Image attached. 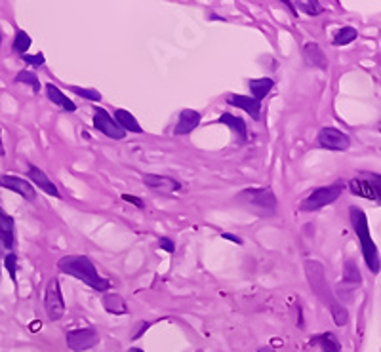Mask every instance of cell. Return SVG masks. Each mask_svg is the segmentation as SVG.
Masks as SVG:
<instances>
[{
  "instance_id": "obj_1",
  "label": "cell",
  "mask_w": 381,
  "mask_h": 352,
  "mask_svg": "<svg viewBox=\"0 0 381 352\" xmlns=\"http://www.w3.org/2000/svg\"><path fill=\"white\" fill-rule=\"evenodd\" d=\"M305 272H307V280H309L312 293L319 299H322L326 307L330 309L336 325L343 328V325L349 324V311L340 303V299L333 295L332 290H330V286L326 282L324 267L317 261H307L305 263Z\"/></svg>"
},
{
  "instance_id": "obj_2",
  "label": "cell",
  "mask_w": 381,
  "mask_h": 352,
  "mask_svg": "<svg viewBox=\"0 0 381 352\" xmlns=\"http://www.w3.org/2000/svg\"><path fill=\"white\" fill-rule=\"evenodd\" d=\"M57 269L62 270L63 274H69V277L80 280L86 286H90L92 290L105 291L111 288L109 280L99 277V272L94 267V263L86 256H65L57 261Z\"/></svg>"
},
{
  "instance_id": "obj_3",
  "label": "cell",
  "mask_w": 381,
  "mask_h": 352,
  "mask_svg": "<svg viewBox=\"0 0 381 352\" xmlns=\"http://www.w3.org/2000/svg\"><path fill=\"white\" fill-rule=\"evenodd\" d=\"M349 217H351V225H353L354 233H357L359 242H361L362 256H364L368 269L372 270L374 274H378L380 272V254H378V246H375L372 236H370V227H368L366 215H364L361 207L351 206L349 207Z\"/></svg>"
},
{
  "instance_id": "obj_4",
  "label": "cell",
  "mask_w": 381,
  "mask_h": 352,
  "mask_svg": "<svg viewBox=\"0 0 381 352\" xmlns=\"http://www.w3.org/2000/svg\"><path fill=\"white\" fill-rule=\"evenodd\" d=\"M341 193H343V181H336L332 185L315 189V191L299 204V210L305 212V214L317 212L320 207H326L330 206V204H333V202L340 198Z\"/></svg>"
},
{
  "instance_id": "obj_5",
  "label": "cell",
  "mask_w": 381,
  "mask_h": 352,
  "mask_svg": "<svg viewBox=\"0 0 381 352\" xmlns=\"http://www.w3.org/2000/svg\"><path fill=\"white\" fill-rule=\"evenodd\" d=\"M44 309L50 320H59L65 314V301H63L62 288L57 278H50L46 284V295H44Z\"/></svg>"
},
{
  "instance_id": "obj_6",
  "label": "cell",
  "mask_w": 381,
  "mask_h": 352,
  "mask_svg": "<svg viewBox=\"0 0 381 352\" xmlns=\"http://www.w3.org/2000/svg\"><path fill=\"white\" fill-rule=\"evenodd\" d=\"M99 343V335L92 328H82V330H73L67 333V346L73 352L90 351Z\"/></svg>"
},
{
  "instance_id": "obj_7",
  "label": "cell",
  "mask_w": 381,
  "mask_h": 352,
  "mask_svg": "<svg viewBox=\"0 0 381 352\" xmlns=\"http://www.w3.org/2000/svg\"><path fill=\"white\" fill-rule=\"evenodd\" d=\"M240 196H243V200L250 202L252 206L267 210L271 214L277 210V196L271 189H244Z\"/></svg>"
},
{
  "instance_id": "obj_8",
  "label": "cell",
  "mask_w": 381,
  "mask_h": 352,
  "mask_svg": "<svg viewBox=\"0 0 381 352\" xmlns=\"http://www.w3.org/2000/svg\"><path fill=\"white\" fill-rule=\"evenodd\" d=\"M319 145L328 151L341 152L349 149L351 141H349V135L338 128H322L319 133Z\"/></svg>"
},
{
  "instance_id": "obj_9",
  "label": "cell",
  "mask_w": 381,
  "mask_h": 352,
  "mask_svg": "<svg viewBox=\"0 0 381 352\" xmlns=\"http://www.w3.org/2000/svg\"><path fill=\"white\" fill-rule=\"evenodd\" d=\"M94 128H96L97 131H101L107 138L117 139V141L118 139L126 138V131L115 122V118L105 111V109H99V107H97L96 112H94Z\"/></svg>"
},
{
  "instance_id": "obj_10",
  "label": "cell",
  "mask_w": 381,
  "mask_h": 352,
  "mask_svg": "<svg viewBox=\"0 0 381 352\" xmlns=\"http://www.w3.org/2000/svg\"><path fill=\"white\" fill-rule=\"evenodd\" d=\"M0 185L6 186L10 191H14V193H17L29 202H33L36 198L35 186L31 185L29 181L21 179V177H15V175H0Z\"/></svg>"
},
{
  "instance_id": "obj_11",
  "label": "cell",
  "mask_w": 381,
  "mask_h": 352,
  "mask_svg": "<svg viewBox=\"0 0 381 352\" xmlns=\"http://www.w3.org/2000/svg\"><path fill=\"white\" fill-rule=\"evenodd\" d=\"M349 189L357 196H362L366 200L380 202V181L372 183V181L362 179V177H354V179L349 181Z\"/></svg>"
},
{
  "instance_id": "obj_12",
  "label": "cell",
  "mask_w": 381,
  "mask_h": 352,
  "mask_svg": "<svg viewBox=\"0 0 381 352\" xmlns=\"http://www.w3.org/2000/svg\"><path fill=\"white\" fill-rule=\"evenodd\" d=\"M201 112L193 111V109H185V111L180 112V120L173 128V135H187L191 131L201 124Z\"/></svg>"
},
{
  "instance_id": "obj_13",
  "label": "cell",
  "mask_w": 381,
  "mask_h": 352,
  "mask_svg": "<svg viewBox=\"0 0 381 352\" xmlns=\"http://www.w3.org/2000/svg\"><path fill=\"white\" fill-rule=\"evenodd\" d=\"M143 183L147 186H151L154 191H160V193H175L180 191L181 185L180 181L172 179V177H166V175H154V173H147L143 175Z\"/></svg>"
},
{
  "instance_id": "obj_14",
  "label": "cell",
  "mask_w": 381,
  "mask_h": 352,
  "mask_svg": "<svg viewBox=\"0 0 381 352\" xmlns=\"http://www.w3.org/2000/svg\"><path fill=\"white\" fill-rule=\"evenodd\" d=\"M0 244H2V248L6 249H12L15 244L14 219L2 207H0Z\"/></svg>"
},
{
  "instance_id": "obj_15",
  "label": "cell",
  "mask_w": 381,
  "mask_h": 352,
  "mask_svg": "<svg viewBox=\"0 0 381 352\" xmlns=\"http://www.w3.org/2000/svg\"><path fill=\"white\" fill-rule=\"evenodd\" d=\"M29 179L33 181V183L46 194L59 198V191H57V186L54 185V181H50L48 175L42 172L38 166H29Z\"/></svg>"
},
{
  "instance_id": "obj_16",
  "label": "cell",
  "mask_w": 381,
  "mask_h": 352,
  "mask_svg": "<svg viewBox=\"0 0 381 352\" xmlns=\"http://www.w3.org/2000/svg\"><path fill=\"white\" fill-rule=\"evenodd\" d=\"M227 101H229V105H233V107H238V109H243L244 112H248L250 117L254 118V120H259V112H261V103H259V101H256L254 97L231 96Z\"/></svg>"
},
{
  "instance_id": "obj_17",
  "label": "cell",
  "mask_w": 381,
  "mask_h": 352,
  "mask_svg": "<svg viewBox=\"0 0 381 352\" xmlns=\"http://www.w3.org/2000/svg\"><path fill=\"white\" fill-rule=\"evenodd\" d=\"M303 57L305 61L309 63L311 67H317V69H326V56L324 52L320 50V46L317 42H307L303 46Z\"/></svg>"
},
{
  "instance_id": "obj_18",
  "label": "cell",
  "mask_w": 381,
  "mask_h": 352,
  "mask_svg": "<svg viewBox=\"0 0 381 352\" xmlns=\"http://www.w3.org/2000/svg\"><path fill=\"white\" fill-rule=\"evenodd\" d=\"M46 96H48V99L52 101V103L57 105V107H62L63 111H69V112L76 111V105L73 103L69 97L65 96L57 86H54V84H46Z\"/></svg>"
},
{
  "instance_id": "obj_19",
  "label": "cell",
  "mask_w": 381,
  "mask_h": 352,
  "mask_svg": "<svg viewBox=\"0 0 381 352\" xmlns=\"http://www.w3.org/2000/svg\"><path fill=\"white\" fill-rule=\"evenodd\" d=\"M220 122L225 126H229L231 130L235 131L238 139H240V143H244L246 139H248V128H246V122H244L240 117H235V115H231V112H223L222 117H220Z\"/></svg>"
},
{
  "instance_id": "obj_20",
  "label": "cell",
  "mask_w": 381,
  "mask_h": 352,
  "mask_svg": "<svg viewBox=\"0 0 381 352\" xmlns=\"http://www.w3.org/2000/svg\"><path fill=\"white\" fill-rule=\"evenodd\" d=\"M115 122H117L124 131H134V133H141V131H143V128L139 126V122L136 120V117H134L132 112L124 111V109L115 111Z\"/></svg>"
},
{
  "instance_id": "obj_21",
  "label": "cell",
  "mask_w": 381,
  "mask_h": 352,
  "mask_svg": "<svg viewBox=\"0 0 381 352\" xmlns=\"http://www.w3.org/2000/svg\"><path fill=\"white\" fill-rule=\"evenodd\" d=\"M275 88V80L273 78H256V80H250V90H252V97L261 103V99L267 97L271 90Z\"/></svg>"
},
{
  "instance_id": "obj_22",
  "label": "cell",
  "mask_w": 381,
  "mask_h": 352,
  "mask_svg": "<svg viewBox=\"0 0 381 352\" xmlns=\"http://www.w3.org/2000/svg\"><path fill=\"white\" fill-rule=\"evenodd\" d=\"M311 345H319L324 352H341L340 341H338V337L330 332L322 333L319 337H312Z\"/></svg>"
},
{
  "instance_id": "obj_23",
  "label": "cell",
  "mask_w": 381,
  "mask_h": 352,
  "mask_svg": "<svg viewBox=\"0 0 381 352\" xmlns=\"http://www.w3.org/2000/svg\"><path fill=\"white\" fill-rule=\"evenodd\" d=\"M103 307L105 311L111 312V314H126L128 312V305L120 295L117 293H107L103 297Z\"/></svg>"
},
{
  "instance_id": "obj_24",
  "label": "cell",
  "mask_w": 381,
  "mask_h": 352,
  "mask_svg": "<svg viewBox=\"0 0 381 352\" xmlns=\"http://www.w3.org/2000/svg\"><path fill=\"white\" fill-rule=\"evenodd\" d=\"M359 36L357 29L353 27H341L336 35H333V46H345V44H351Z\"/></svg>"
},
{
  "instance_id": "obj_25",
  "label": "cell",
  "mask_w": 381,
  "mask_h": 352,
  "mask_svg": "<svg viewBox=\"0 0 381 352\" xmlns=\"http://www.w3.org/2000/svg\"><path fill=\"white\" fill-rule=\"evenodd\" d=\"M343 282L351 284V286H359L362 282L361 270L357 269L354 261H347L343 267Z\"/></svg>"
},
{
  "instance_id": "obj_26",
  "label": "cell",
  "mask_w": 381,
  "mask_h": 352,
  "mask_svg": "<svg viewBox=\"0 0 381 352\" xmlns=\"http://www.w3.org/2000/svg\"><path fill=\"white\" fill-rule=\"evenodd\" d=\"M29 48H31V36L25 31H17L14 38V52L20 56H27Z\"/></svg>"
},
{
  "instance_id": "obj_27",
  "label": "cell",
  "mask_w": 381,
  "mask_h": 352,
  "mask_svg": "<svg viewBox=\"0 0 381 352\" xmlns=\"http://www.w3.org/2000/svg\"><path fill=\"white\" fill-rule=\"evenodd\" d=\"M292 6L299 8L307 15H319L322 12V6H320V2H317V0H299V2L292 4Z\"/></svg>"
},
{
  "instance_id": "obj_28",
  "label": "cell",
  "mask_w": 381,
  "mask_h": 352,
  "mask_svg": "<svg viewBox=\"0 0 381 352\" xmlns=\"http://www.w3.org/2000/svg\"><path fill=\"white\" fill-rule=\"evenodd\" d=\"M15 82L29 84V86L33 88V91H35V94H38V91H41V82H38V76L33 75L31 71H21L20 75L15 76Z\"/></svg>"
},
{
  "instance_id": "obj_29",
  "label": "cell",
  "mask_w": 381,
  "mask_h": 352,
  "mask_svg": "<svg viewBox=\"0 0 381 352\" xmlns=\"http://www.w3.org/2000/svg\"><path fill=\"white\" fill-rule=\"evenodd\" d=\"M71 90L75 91L76 96L88 99V101H101V94H99L97 90H92V88H78V86H71Z\"/></svg>"
},
{
  "instance_id": "obj_30",
  "label": "cell",
  "mask_w": 381,
  "mask_h": 352,
  "mask_svg": "<svg viewBox=\"0 0 381 352\" xmlns=\"http://www.w3.org/2000/svg\"><path fill=\"white\" fill-rule=\"evenodd\" d=\"M4 267L8 269V274L15 282V269H17V257L14 254H4Z\"/></svg>"
},
{
  "instance_id": "obj_31",
  "label": "cell",
  "mask_w": 381,
  "mask_h": 352,
  "mask_svg": "<svg viewBox=\"0 0 381 352\" xmlns=\"http://www.w3.org/2000/svg\"><path fill=\"white\" fill-rule=\"evenodd\" d=\"M23 57V61L29 63V65H33V67H41L44 65V56L42 54H36V56H21Z\"/></svg>"
},
{
  "instance_id": "obj_32",
  "label": "cell",
  "mask_w": 381,
  "mask_h": 352,
  "mask_svg": "<svg viewBox=\"0 0 381 352\" xmlns=\"http://www.w3.org/2000/svg\"><path fill=\"white\" fill-rule=\"evenodd\" d=\"M159 246L162 249H166L168 254H173V251H175V244H173V242L170 240V238H166V236H162V238H160Z\"/></svg>"
},
{
  "instance_id": "obj_33",
  "label": "cell",
  "mask_w": 381,
  "mask_h": 352,
  "mask_svg": "<svg viewBox=\"0 0 381 352\" xmlns=\"http://www.w3.org/2000/svg\"><path fill=\"white\" fill-rule=\"evenodd\" d=\"M122 200L130 202V204H134V206L143 207V202L139 200V198H136V196H132V194H122Z\"/></svg>"
},
{
  "instance_id": "obj_34",
  "label": "cell",
  "mask_w": 381,
  "mask_h": 352,
  "mask_svg": "<svg viewBox=\"0 0 381 352\" xmlns=\"http://www.w3.org/2000/svg\"><path fill=\"white\" fill-rule=\"evenodd\" d=\"M223 238L225 240H231V242H235V244H238V246H243L244 242L240 236H235V235H231V233H223Z\"/></svg>"
},
{
  "instance_id": "obj_35",
  "label": "cell",
  "mask_w": 381,
  "mask_h": 352,
  "mask_svg": "<svg viewBox=\"0 0 381 352\" xmlns=\"http://www.w3.org/2000/svg\"><path fill=\"white\" fill-rule=\"evenodd\" d=\"M257 352H275V351H273V346H261Z\"/></svg>"
},
{
  "instance_id": "obj_36",
  "label": "cell",
  "mask_w": 381,
  "mask_h": 352,
  "mask_svg": "<svg viewBox=\"0 0 381 352\" xmlns=\"http://www.w3.org/2000/svg\"><path fill=\"white\" fill-rule=\"evenodd\" d=\"M4 143H2V133H0V156H2V154H4Z\"/></svg>"
},
{
  "instance_id": "obj_37",
  "label": "cell",
  "mask_w": 381,
  "mask_h": 352,
  "mask_svg": "<svg viewBox=\"0 0 381 352\" xmlns=\"http://www.w3.org/2000/svg\"><path fill=\"white\" fill-rule=\"evenodd\" d=\"M128 352H143V351H141V349H130Z\"/></svg>"
},
{
  "instance_id": "obj_38",
  "label": "cell",
  "mask_w": 381,
  "mask_h": 352,
  "mask_svg": "<svg viewBox=\"0 0 381 352\" xmlns=\"http://www.w3.org/2000/svg\"><path fill=\"white\" fill-rule=\"evenodd\" d=\"M0 42H2V36H0Z\"/></svg>"
}]
</instances>
